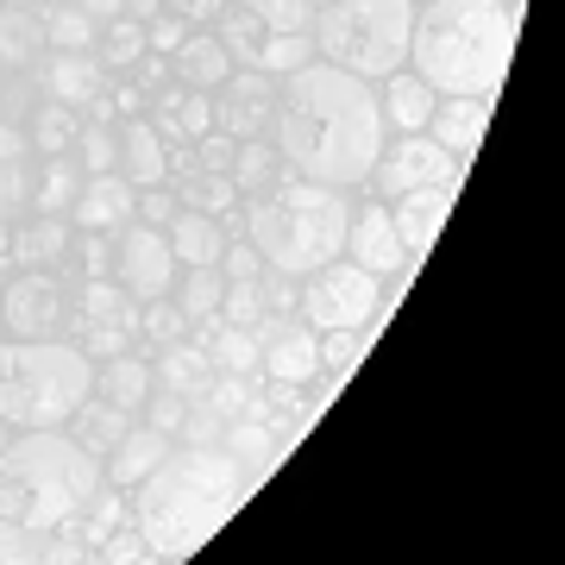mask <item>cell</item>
<instances>
[{"mask_svg": "<svg viewBox=\"0 0 565 565\" xmlns=\"http://www.w3.org/2000/svg\"><path fill=\"white\" fill-rule=\"evenodd\" d=\"M233 151H239V139H233V132H214V126H207L202 139L189 145V158H195V170H233Z\"/></svg>", "mask_w": 565, "mask_h": 565, "instance_id": "obj_43", "label": "cell"}, {"mask_svg": "<svg viewBox=\"0 0 565 565\" xmlns=\"http://www.w3.org/2000/svg\"><path fill=\"white\" fill-rule=\"evenodd\" d=\"M371 177H377V189L396 202V195H408V189H422V182H446V177H459V170H452V158H446L427 132H403V145H390Z\"/></svg>", "mask_w": 565, "mask_h": 565, "instance_id": "obj_13", "label": "cell"}, {"mask_svg": "<svg viewBox=\"0 0 565 565\" xmlns=\"http://www.w3.org/2000/svg\"><path fill=\"white\" fill-rule=\"evenodd\" d=\"M226 0H163V13H177L182 25H195V20H214Z\"/></svg>", "mask_w": 565, "mask_h": 565, "instance_id": "obj_51", "label": "cell"}, {"mask_svg": "<svg viewBox=\"0 0 565 565\" xmlns=\"http://www.w3.org/2000/svg\"><path fill=\"white\" fill-rule=\"evenodd\" d=\"M163 239H170V258H177V270H195V264H214V270H221V252H226L221 214L177 207V221L163 226Z\"/></svg>", "mask_w": 565, "mask_h": 565, "instance_id": "obj_20", "label": "cell"}, {"mask_svg": "<svg viewBox=\"0 0 565 565\" xmlns=\"http://www.w3.org/2000/svg\"><path fill=\"white\" fill-rule=\"evenodd\" d=\"M32 553H39V546L25 541L20 527H13V522H0V559H32Z\"/></svg>", "mask_w": 565, "mask_h": 565, "instance_id": "obj_52", "label": "cell"}, {"mask_svg": "<svg viewBox=\"0 0 565 565\" xmlns=\"http://www.w3.org/2000/svg\"><path fill=\"white\" fill-rule=\"evenodd\" d=\"M408 25H415V0H315L308 39L315 57L364 82H384L408 63Z\"/></svg>", "mask_w": 565, "mask_h": 565, "instance_id": "obj_7", "label": "cell"}, {"mask_svg": "<svg viewBox=\"0 0 565 565\" xmlns=\"http://www.w3.org/2000/svg\"><path fill=\"white\" fill-rule=\"evenodd\" d=\"M82 327H88V345H82L88 359H114V352H126V340L139 333L132 321H82Z\"/></svg>", "mask_w": 565, "mask_h": 565, "instance_id": "obj_45", "label": "cell"}, {"mask_svg": "<svg viewBox=\"0 0 565 565\" xmlns=\"http://www.w3.org/2000/svg\"><path fill=\"white\" fill-rule=\"evenodd\" d=\"M95 44H102L95 57H102L107 76H126V70L145 57V20H132V13H120V20H102V39H95Z\"/></svg>", "mask_w": 565, "mask_h": 565, "instance_id": "obj_30", "label": "cell"}, {"mask_svg": "<svg viewBox=\"0 0 565 565\" xmlns=\"http://www.w3.org/2000/svg\"><path fill=\"white\" fill-rule=\"evenodd\" d=\"M264 277V270H258ZM258 277H226V289H221V321H233V327H258L264 321V282Z\"/></svg>", "mask_w": 565, "mask_h": 565, "instance_id": "obj_38", "label": "cell"}, {"mask_svg": "<svg viewBox=\"0 0 565 565\" xmlns=\"http://www.w3.org/2000/svg\"><path fill=\"white\" fill-rule=\"evenodd\" d=\"M221 289H226L221 270H214V264H195L182 282H170V302L182 308V321H202V315H214V308H221Z\"/></svg>", "mask_w": 565, "mask_h": 565, "instance_id": "obj_35", "label": "cell"}, {"mask_svg": "<svg viewBox=\"0 0 565 565\" xmlns=\"http://www.w3.org/2000/svg\"><path fill=\"white\" fill-rule=\"evenodd\" d=\"M107 559H151V553H145V534L139 541H114L107 546Z\"/></svg>", "mask_w": 565, "mask_h": 565, "instance_id": "obj_54", "label": "cell"}, {"mask_svg": "<svg viewBox=\"0 0 565 565\" xmlns=\"http://www.w3.org/2000/svg\"><path fill=\"white\" fill-rule=\"evenodd\" d=\"M315 57V39L308 32H264L258 57H252V70H264V76H289V70H302V63Z\"/></svg>", "mask_w": 565, "mask_h": 565, "instance_id": "obj_36", "label": "cell"}, {"mask_svg": "<svg viewBox=\"0 0 565 565\" xmlns=\"http://www.w3.org/2000/svg\"><path fill=\"white\" fill-rule=\"evenodd\" d=\"M76 145H82V163H88V170H114V132H107V126H82L76 132Z\"/></svg>", "mask_w": 565, "mask_h": 565, "instance_id": "obj_46", "label": "cell"}, {"mask_svg": "<svg viewBox=\"0 0 565 565\" xmlns=\"http://www.w3.org/2000/svg\"><path fill=\"white\" fill-rule=\"evenodd\" d=\"M182 327H189V321H182V308L170 302V296H151V308H145V315H139V333H151V340H158V345L182 340Z\"/></svg>", "mask_w": 565, "mask_h": 565, "instance_id": "obj_41", "label": "cell"}, {"mask_svg": "<svg viewBox=\"0 0 565 565\" xmlns=\"http://www.w3.org/2000/svg\"><path fill=\"white\" fill-rule=\"evenodd\" d=\"M76 132H82V126H76V114H70L63 102H51L39 114V145H44V151H70V145H76Z\"/></svg>", "mask_w": 565, "mask_h": 565, "instance_id": "obj_44", "label": "cell"}, {"mask_svg": "<svg viewBox=\"0 0 565 565\" xmlns=\"http://www.w3.org/2000/svg\"><path fill=\"white\" fill-rule=\"evenodd\" d=\"M233 189L239 195H264V189H277L282 177H289V163H282V151L270 139H239V151H233Z\"/></svg>", "mask_w": 565, "mask_h": 565, "instance_id": "obj_28", "label": "cell"}, {"mask_svg": "<svg viewBox=\"0 0 565 565\" xmlns=\"http://www.w3.org/2000/svg\"><path fill=\"white\" fill-rule=\"evenodd\" d=\"M70 427H76V440L88 446V452H107V446H114L126 427H132V415H120V408L102 403V396H88V403L70 415Z\"/></svg>", "mask_w": 565, "mask_h": 565, "instance_id": "obj_33", "label": "cell"}, {"mask_svg": "<svg viewBox=\"0 0 565 565\" xmlns=\"http://www.w3.org/2000/svg\"><path fill=\"white\" fill-rule=\"evenodd\" d=\"M384 107L377 88L352 70L327 57H308L302 70H289L277 82V120H270V145L282 151L289 170H302L308 182H371L377 158H384Z\"/></svg>", "mask_w": 565, "mask_h": 565, "instance_id": "obj_1", "label": "cell"}, {"mask_svg": "<svg viewBox=\"0 0 565 565\" xmlns=\"http://www.w3.org/2000/svg\"><path fill=\"white\" fill-rule=\"evenodd\" d=\"M0 446H7V422H0Z\"/></svg>", "mask_w": 565, "mask_h": 565, "instance_id": "obj_56", "label": "cell"}, {"mask_svg": "<svg viewBox=\"0 0 565 565\" xmlns=\"http://www.w3.org/2000/svg\"><path fill=\"white\" fill-rule=\"evenodd\" d=\"M345 189L333 182H296L282 177L277 189L252 195V214H245V245L264 258V270H282V277H308L321 270L327 258L345 252Z\"/></svg>", "mask_w": 565, "mask_h": 565, "instance_id": "obj_5", "label": "cell"}, {"mask_svg": "<svg viewBox=\"0 0 565 565\" xmlns=\"http://www.w3.org/2000/svg\"><path fill=\"white\" fill-rule=\"evenodd\" d=\"M377 107H384V126H396V132H427L440 95H434V82H427L422 70H408V63H403V70H390V76H384Z\"/></svg>", "mask_w": 565, "mask_h": 565, "instance_id": "obj_19", "label": "cell"}, {"mask_svg": "<svg viewBox=\"0 0 565 565\" xmlns=\"http://www.w3.org/2000/svg\"><path fill=\"white\" fill-rule=\"evenodd\" d=\"M207 102H214V126L221 132H233V139H264L270 120H277V76H264L252 63H233V76Z\"/></svg>", "mask_w": 565, "mask_h": 565, "instance_id": "obj_9", "label": "cell"}, {"mask_svg": "<svg viewBox=\"0 0 565 565\" xmlns=\"http://www.w3.org/2000/svg\"><path fill=\"white\" fill-rule=\"evenodd\" d=\"M151 390H158V377H151V364H145V359H132V352H114V359H107L102 371H95V390H88V396H102V403H114L120 415H139Z\"/></svg>", "mask_w": 565, "mask_h": 565, "instance_id": "obj_26", "label": "cell"}, {"mask_svg": "<svg viewBox=\"0 0 565 565\" xmlns=\"http://www.w3.org/2000/svg\"><path fill=\"white\" fill-rule=\"evenodd\" d=\"M170 70H177L182 88H202V95H214V88L233 76V57H226V44L214 39V32H189V39L170 51Z\"/></svg>", "mask_w": 565, "mask_h": 565, "instance_id": "obj_24", "label": "cell"}, {"mask_svg": "<svg viewBox=\"0 0 565 565\" xmlns=\"http://www.w3.org/2000/svg\"><path fill=\"white\" fill-rule=\"evenodd\" d=\"M503 7H522V0H503Z\"/></svg>", "mask_w": 565, "mask_h": 565, "instance_id": "obj_57", "label": "cell"}, {"mask_svg": "<svg viewBox=\"0 0 565 565\" xmlns=\"http://www.w3.org/2000/svg\"><path fill=\"white\" fill-rule=\"evenodd\" d=\"M151 377H158V390H170V396H182V403H195V396L207 390V377H214V364H207V352L195 340H170V345H158Z\"/></svg>", "mask_w": 565, "mask_h": 565, "instance_id": "obj_27", "label": "cell"}, {"mask_svg": "<svg viewBox=\"0 0 565 565\" xmlns=\"http://www.w3.org/2000/svg\"><path fill=\"white\" fill-rule=\"evenodd\" d=\"M345 252H352V264L371 270V277H384V270H408V252H403V239H396L390 202L384 207H364V214L345 221Z\"/></svg>", "mask_w": 565, "mask_h": 565, "instance_id": "obj_17", "label": "cell"}, {"mask_svg": "<svg viewBox=\"0 0 565 565\" xmlns=\"http://www.w3.org/2000/svg\"><path fill=\"white\" fill-rule=\"evenodd\" d=\"M214 39L226 44V57L233 63H252L258 57V44H264V20L252 13V7H233V0H226L221 13H214Z\"/></svg>", "mask_w": 565, "mask_h": 565, "instance_id": "obj_34", "label": "cell"}, {"mask_svg": "<svg viewBox=\"0 0 565 565\" xmlns=\"http://www.w3.org/2000/svg\"><path fill=\"white\" fill-rule=\"evenodd\" d=\"M296 302H302L315 333H321V327H371L377 308H384V282L371 277V270H359V264L327 258L321 270H308V289Z\"/></svg>", "mask_w": 565, "mask_h": 565, "instance_id": "obj_8", "label": "cell"}, {"mask_svg": "<svg viewBox=\"0 0 565 565\" xmlns=\"http://www.w3.org/2000/svg\"><path fill=\"white\" fill-rule=\"evenodd\" d=\"M114 277L126 282V296H132V302L170 296V282H177V258H170L163 226H120V245H114Z\"/></svg>", "mask_w": 565, "mask_h": 565, "instance_id": "obj_11", "label": "cell"}, {"mask_svg": "<svg viewBox=\"0 0 565 565\" xmlns=\"http://www.w3.org/2000/svg\"><path fill=\"white\" fill-rule=\"evenodd\" d=\"M25 158H0V214H13L25 202Z\"/></svg>", "mask_w": 565, "mask_h": 565, "instance_id": "obj_49", "label": "cell"}, {"mask_svg": "<svg viewBox=\"0 0 565 565\" xmlns=\"http://www.w3.org/2000/svg\"><path fill=\"white\" fill-rule=\"evenodd\" d=\"M515 7L503 0H427L408 25V63L434 82V95H484L497 102L515 57Z\"/></svg>", "mask_w": 565, "mask_h": 565, "instance_id": "obj_3", "label": "cell"}, {"mask_svg": "<svg viewBox=\"0 0 565 565\" xmlns=\"http://www.w3.org/2000/svg\"><path fill=\"white\" fill-rule=\"evenodd\" d=\"M44 88H51V102H63V107H88V102H102L107 70H102L95 51H57V57L44 63Z\"/></svg>", "mask_w": 565, "mask_h": 565, "instance_id": "obj_23", "label": "cell"}, {"mask_svg": "<svg viewBox=\"0 0 565 565\" xmlns=\"http://www.w3.org/2000/svg\"><path fill=\"white\" fill-rule=\"evenodd\" d=\"M0 158H25V132H13V126H0Z\"/></svg>", "mask_w": 565, "mask_h": 565, "instance_id": "obj_55", "label": "cell"}, {"mask_svg": "<svg viewBox=\"0 0 565 565\" xmlns=\"http://www.w3.org/2000/svg\"><path fill=\"white\" fill-rule=\"evenodd\" d=\"M76 182H82V170L51 163V170H44V189H39V214H63V207L76 202Z\"/></svg>", "mask_w": 565, "mask_h": 565, "instance_id": "obj_42", "label": "cell"}, {"mask_svg": "<svg viewBox=\"0 0 565 565\" xmlns=\"http://www.w3.org/2000/svg\"><path fill=\"white\" fill-rule=\"evenodd\" d=\"M95 39H102V20H88L82 7L44 13V44H51V51H95Z\"/></svg>", "mask_w": 565, "mask_h": 565, "instance_id": "obj_37", "label": "cell"}, {"mask_svg": "<svg viewBox=\"0 0 565 565\" xmlns=\"http://www.w3.org/2000/svg\"><path fill=\"white\" fill-rule=\"evenodd\" d=\"M95 390V359L70 340H7L0 345V422L63 427Z\"/></svg>", "mask_w": 565, "mask_h": 565, "instance_id": "obj_6", "label": "cell"}, {"mask_svg": "<svg viewBox=\"0 0 565 565\" xmlns=\"http://www.w3.org/2000/svg\"><path fill=\"white\" fill-rule=\"evenodd\" d=\"M63 245H70V233H63V221H57V214H39V221H32V226L20 233L25 264H51V258L63 252Z\"/></svg>", "mask_w": 565, "mask_h": 565, "instance_id": "obj_40", "label": "cell"}, {"mask_svg": "<svg viewBox=\"0 0 565 565\" xmlns=\"http://www.w3.org/2000/svg\"><path fill=\"white\" fill-rule=\"evenodd\" d=\"M145 403H151V427L177 440V427H182V415H189V403H182V396H170V390H151Z\"/></svg>", "mask_w": 565, "mask_h": 565, "instance_id": "obj_48", "label": "cell"}, {"mask_svg": "<svg viewBox=\"0 0 565 565\" xmlns=\"http://www.w3.org/2000/svg\"><path fill=\"white\" fill-rule=\"evenodd\" d=\"M177 195H170V189H163V182H151V189H139V207H132V214H139V221H151V226H170L177 221Z\"/></svg>", "mask_w": 565, "mask_h": 565, "instance_id": "obj_47", "label": "cell"}, {"mask_svg": "<svg viewBox=\"0 0 565 565\" xmlns=\"http://www.w3.org/2000/svg\"><path fill=\"white\" fill-rule=\"evenodd\" d=\"M182 39H189V25H182L177 13H163V20H151V25H145V44H158V51H177Z\"/></svg>", "mask_w": 565, "mask_h": 565, "instance_id": "obj_50", "label": "cell"}, {"mask_svg": "<svg viewBox=\"0 0 565 565\" xmlns=\"http://www.w3.org/2000/svg\"><path fill=\"white\" fill-rule=\"evenodd\" d=\"M95 490L102 452H88L63 427H25L20 440L0 446V522H13L25 541L76 527Z\"/></svg>", "mask_w": 565, "mask_h": 565, "instance_id": "obj_4", "label": "cell"}, {"mask_svg": "<svg viewBox=\"0 0 565 565\" xmlns=\"http://www.w3.org/2000/svg\"><path fill=\"white\" fill-rule=\"evenodd\" d=\"M195 345L207 352L214 371H233V377H252V371H258V333H252V327H233V321H221V315H202Z\"/></svg>", "mask_w": 565, "mask_h": 565, "instance_id": "obj_25", "label": "cell"}, {"mask_svg": "<svg viewBox=\"0 0 565 565\" xmlns=\"http://www.w3.org/2000/svg\"><path fill=\"white\" fill-rule=\"evenodd\" d=\"M452 182H459V177H446V182H422V189L396 195V207H390V221H396V239H403L408 264L427 258V245L440 239L446 214H452Z\"/></svg>", "mask_w": 565, "mask_h": 565, "instance_id": "obj_14", "label": "cell"}, {"mask_svg": "<svg viewBox=\"0 0 565 565\" xmlns=\"http://www.w3.org/2000/svg\"><path fill=\"white\" fill-rule=\"evenodd\" d=\"M170 434H158V427H126L120 440L107 446V465H102V484L114 490H132L151 471V465H163V452H170Z\"/></svg>", "mask_w": 565, "mask_h": 565, "instance_id": "obj_21", "label": "cell"}, {"mask_svg": "<svg viewBox=\"0 0 565 565\" xmlns=\"http://www.w3.org/2000/svg\"><path fill=\"white\" fill-rule=\"evenodd\" d=\"M371 333H377V327H321V371L333 377V384H345V377L359 371Z\"/></svg>", "mask_w": 565, "mask_h": 565, "instance_id": "obj_32", "label": "cell"}, {"mask_svg": "<svg viewBox=\"0 0 565 565\" xmlns=\"http://www.w3.org/2000/svg\"><path fill=\"white\" fill-rule=\"evenodd\" d=\"M76 308H82V321H132L139 327V302L126 296L120 277H88L82 296H76Z\"/></svg>", "mask_w": 565, "mask_h": 565, "instance_id": "obj_31", "label": "cell"}, {"mask_svg": "<svg viewBox=\"0 0 565 565\" xmlns=\"http://www.w3.org/2000/svg\"><path fill=\"white\" fill-rule=\"evenodd\" d=\"M114 170H120L132 189H151V182L170 177V145L158 139V126L151 120H120V139H114Z\"/></svg>", "mask_w": 565, "mask_h": 565, "instance_id": "obj_18", "label": "cell"}, {"mask_svg": "<svg viewBox=\"0 0 565 565\" xmlns=\"http://www.w3.org/2000/svg\"><path fill=\"white\" fill-rule=\"evenodd\" d=\"M245 465L226 452V446H170L163 465H151L139 484L126 490L132 497V522L145 534V553L151 559H189L202 541L221 534V522L245 503Z\"/></svg>", "mask_w": 565, "mask_h": 565, "instance_id": "obj_2", "label": "cell"}, {"mask_svg": "<svg viewBox=\"0 0 565 565\" xmlns=\"http://www.w3.org/2000/svg\"><path fill=\"white\" fill-rule=\"evenodd\" d=\"M252 333H258V371L264 377H282V384L321 377V333L308 321H270V315H264Z\"/></svg>", "mask_w": 565, "mask_h": 565, "instance_id": "obj_12", "label": "cell"}, {"mask_svg": "<svg viewBox=\"0 0 565 565\" xmlns=\"http://www.w3.org/2000/svg\"><path fill=\"white\" fill-rule=\"evenodd\" d=\"M39 44H44V20L39 7H7L0 13V63H13V70H25V63H39Z\"/></svg>", "mask_w": 565, "mask_h": 565, "instance_id": "obj_29", "label": "cell"}, {"mask_svg": "<svg viewBox=\"0 0 565 565\" xmlns=\"http://www.w3.org/2000/svg\"><path fill=\"white\" fill-rule=\"evenodd\" d=\"M132 207H139V189L120 177V170H88L76 182V202H70V221L82 233H114V226L132 221Z\"/></svg>", "mask_w": 565, "mask_h": 565, "instance_id": "obj_15", "label": "cell"}, {"mask_svg": "<svg viewBox=\"0 0 565 565\" xmlns=\"http://www.w3.org/2000/svg\"><path fill=\"white\" fill-rule=\"evenodd\" d=\"M151 126H158V139L163 145H195L214 126V102H207L202 88H163L158 107H151Z\"/></svg>", "mask_w": 565, "mask_h": 565, "instance_id": "obj_22", "label": "cell"}, {"mask_svg": "<svg viewBox=\"0 0 565 565\" xmlns=\"http://www.w3.org/2000/svg\"><path fill=\"white\" fill-rule=\"evenodd\" d=\"M82 13H88V20H120L126 13V0H76Z\"/></svg>", "mask_w": 565, "mask_h": 565, "instance_id": "obj_53", "label": "cell"}, {"mask_svg": "<svg viewBox=\"0 0 565 565\" xmlns=\"http://www.w3.org/2000/svg\"><path fill=\"white\" fill-rule=\"evenodd\" d=\"M0 327L13 340H44L63 327V282L51 277V264H25L20 277L0 296Z\"/></svg>", "mask_w": 565, "mask_h": 565, "instance_id": "obj_10", "label": "cell"}, {"mask_svg": "<svg viewBox=\"0 0 565 565\" xmlns=\"http://www.w3.org/2000/svg\"><path fill=\"white\" fill-rule=\"evenodd\" d=\"M490 132V102L484 95H440V107H434V120H427V139L440 145L452 163H465L478 145H484Z\"/></svg>", "mask_w": 565, "mask_h": 565, "instance_id": "obj_16", "label": "cell"}, {"mask_svg": "<svg viewBox=\"0 0 565 565\" xmlns=\"http://www.w3.org/2000/svg\"><path fill=\"white\" fill-rule=\"evenodd\" d=\"M239 7L258 13L264 32H308V20H315V0H239Z\"/></svg>", "mask_w": 565, "mask_h": 565, "instance_id": "obj_39", "label": "cell"}]
</instances>
